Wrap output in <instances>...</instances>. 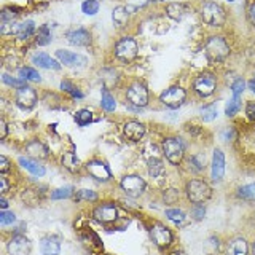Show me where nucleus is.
Masks as SVG:
<instances>
[{
    "label": "nucleus",
    "instance_id": "obj_3",
    "mask_svg": "<svg viewBox=\"0 0 255 255\" xmlns=\"http://www.w3.org/2000/svg\"><path fill=\"white\" fill-rule=\"evenodd\" d=\"M185 191H187V198L195 204L206 203L212 195V190L209 187V183L204 182V180H199V179L190 180L187 183Z\"/></svg>",
    "mask_w": 255,
    "mask_h": 255
},
{
    "label": "nucleus",
    "instance_id": "obj_9",
    "mask_svg": "<svg viewBox=\"0 0 255 255\" xmlns=\"http://www.w3.org/2000/svg\"><path fill=\"white\" fill-rule=\"evenodd\" d=\"M122 188L123 191L128 195V196H140L143 193V190H145V180L139 175H126V177L122 179Z\"/></svg>",
    "mask_w": 255,
    "mask_h": 255
},
{
    "label": "nucleus",
    "instance_id": "obj_37",
    "mask_svg": "<svg viewBox=\"0 0 255 255\" xmlns=\"http://www.w3.org/2000/svg\"><path fill=\"white\" fill-rule=\"evenodd\" d=\"M82 11L88 16H94L99 11V2L98 0H85L82 3Z\"/></svg>",
    "mask_w": 255,
    "mask_h": 255
},
{
    "label": "nucleus",
    "instance_id": "obj_31",
    "mask_svg": "<svg viewBox=\"0 0 255 255\" xmlns=\"http://www.w3.org/2000/svg\"><path fill=\"white\" fill-rule=\"evenodd\" d=\"M19 75L21 78L26 82V80H29V82H40L42 80V77H40L38 70H35L34 67H21L19 69Z\"/></svg>",
    "mask_w": 255,
    "mask_h": 255
},
{
    "label": "nucleus",
    "instance_id": "obj_25",
    "mask_svg": "<svg viewBox=\"0 0 255 255\" xmlns=\"http://www.w3.org/2000/svg\"><path fill=\"white\" fill-rule=\"evenodd\" d=\"M26 151L34 158H46L48 156V148L43 142L40 140H32L26 145Z\"/></svg>",
    "mask_w": 255,
    "mask_h": 255
},
{
    "label": "nucleus",
    "instance_id": "obj_6",
    "mask_svg": "<svg viewBox=\"0 0 255 255\" xmlns=\"http://www.w3.org/2000/svg\"><path fill=\"white\" fill-rule=\"evenodd\" d=\"M185 98H187V93L183 90L182 86H171L164 90L159 96V101H161L163 106H166L167 109H179L183 102H185Z\"/></svg>",
    "mask_w": 255,
    "mask_h": 255
},
{
    "label": "nucleus",
    "instance_id": "obj_36",
    "mask_svg": "<svg viewBox=\"0 0 255 255\" xmlns=\"http://www.w3.org/2000/svg\"><path fill=\"white\" fill-rule=\"evenodd\" d=\"M166 217L174 222L175 225H183L185 223V214L179 209H166Z\"/></svg>",
    "mask_w": 255,
    "mask_h": 255
},
{
    "label": "nucleus",
    "instance_id": "obj_27",
    "mask_svg": "<svg viewBox=\"0 0 255 255\" xmlns=\"http://www.w3.org/2000/svg\"><path fill=\"white\" fill-rule=\"evenodd\" d=\"M62 166L66 167L67 171L75 172V171L80 169V159L77 158L75 153H72V151H67V153L62 155Z\"/></svg>",
    "mask_w": 255,
    "mask_h": 255
},
{
    "label": "nucleus",
    "instance_id": "obj_8",
    "mask_svg": "<svg viewBox=\"0 0 255 255\" xmlns=\"http://www.w3.org/2000/svg\"><path fill=\"white\" fill-rule=\"evenodd\" d=\"M195 93L201 98H209L215 93V88H217V78L212 74H201L195 78L193 82Z\"/></svg>",
    "mask_w": 255,
    "mask_h": 255
},
{
    "label": "nucleus",
    "instance_id": "obj_46",
    "mask_svg": "<svg viewBox=\"0 0 255 255\" xmlns=\"http://www.w3.org/2000/svg\"><path fill=\"white\" fill-rule=\"evenodd\" d=\"M16 16H18V13H14L10 8H5L2 11V22H14Z\"/></svg>",
    "mask_w": 255,
    "mask_h": 255
},
{
    "label": "nucleus",
    "instance_id": "obj_11",
    "mask_svg": "<svg viewBox=\"0 0 255 255\" xmlns=\"http://www.w3.org/2000/svg\"><path fill=\"white\" fill-rule=\"evenodd\" d=\"M37 91L30 86H22L16 93V106L22 110H30L35 107L37 104Z\"/></svg>",
    "mask_w": 255,
    "mask_h": 255
},
{
    "label": "nucleus",
    "instance_id": "obj_21",
    "mask_svg": "<svg viewBox=\"0 0 255 255\" xmlns=\"http://www.w3.org/2000/svg\"><path fill=\"white\" fill-rule=\"evenodd\" d=\"M227 255H249V246L244 238H235L228 243Z\"/></svg>",
    "mask_w": 255,
    "mask_h": 255
},
{
    "label": "nucleus",
    "instance_id": "obj_23",
    "mask_svg": "<svg viewBox=\"0 0 255 255\" xmlns=\"http://www.w3.org/2000/svg\"><path fill=\"white\" fill-rule=\"evenodd\" d=\"M40 252L43 255H59L61 244L58 239H54V238H43L42 241H40Z\"/></svg>",
    "mask_w": 255,
    "mask_h": 255
},
{
    "label": "nucleus",
    "instance_id": "obj_14",
    "mask_svg": "<svg viewBox=\"0 0 255 255\" xmlns=\"http://www.w3.org/2000/svg\"><path fill=\"white\" fill-rule=\"evenodd\" d=\"M150 235H151V239H153V243L158 247H167L172 243L171 230L167 227H164V225H161V223H156V225L151 227Z\"/></svg>",
    "mask_w": 255,
    "mask_h": 255
},
{
    "label": "nucleus",
    "instance_id": "obj_15",
    "mask_svg": "<svg viewBox=\"0 0 255 255\" xmlns=\"http://www.w3.org/2000/svg\"><path fill=\"white\" fill-rule=\"evenodd\" d=\"M30 241L22 235H16L8 243V254L10 255H29L30 254Z\"/></svg>",
    "mask_w": 255,
    "mask_h": 255
},
{
    "label": "nucleus",
    "instance_id": "obj_35",
    "mask_svg": "<svg viewBox=\"0 0 255 255\" xmlns=\"http://www.w3.org/2000/svg\"><path fill=\"white\" fill-rule=\"evenodd\" d=\"M51 42V32H50V27L43 24V26L38 27V32H37V43L38 45H48Z\"/></svg>",
    "mask_w": 255,
    "mask_h": 255
},
{
    "label": "nucleus",
    "instance_id": "obj_50",
    "mask_svg": "<svg viewBox=\"0 0 255 255\" xmlns=\"http://www.w3.org/2000/svg\"><path fill=\"white\" fill-rule=\"evenodd\" d=\"M0 131H2L0 132V139H5L6 137V123H5L3 118L0 120Z\"/></svg>",
    "mask_w": 255,
    "mask_h": 255
},
{
    "label": "nucleus",
    "instance_id": "obj_29",
    "mask_svg": "<svg viewBox=\"0 0 255 255\" xmlns=\"http://www.w3.org/2000/svg\"><path fill=\"white\" fill-rule=\"evenodd\" d=\"M147 166H148V174L151 177H159L164 172V164L159 158H150Z\"/></svg>",
    "mask_w": 255,
    "mask_h": 255
},
{
    "label": "nucleus",
    "instance_id": "obj_34",
    "mask_svg": "<svg viewBox=\"0 0 255 255\" xmlns=\"http://www.w3.org/2000/svg\"><path fill=\"white\" fill-rule=\"evenodd\" d=\"M75 122L80 125V126H86L93 122V112L88 110V109H82L78 110L75 114Z\"/></svg>",
    "mask_w": 255,
    "mask_h": 255
},
{
    "label": "nucleus",
    "instance_id": "obj_47",
    "mask_svg": "<svg viewBox=\"0 0 255 255\" xmlns=\"http://www.w3.org/2000/svg\"><path fill=\"white\" fill-rule=\"evenodd\" d=\"M246 115H247V118H249V120H254V122H255V102H247Z\"/></svg>",
    "mask_w": 255,
    "mask_h": 255
},
{
    "label": "nucleus",
    "instance_id": "obj_41",
    "mask_svg": "<svg viewBox=\"0 0 255 255\" xmlns=\"http://www.w3.org/2000/svg\"><path fill=\"white\" fill-rule=\"evenodd\" d=\"M244 88H246L244 78H236L235 82H233V85H231V91H233V96L241 98V94L244 93Z\"/></svg>",
    "mask_w": 255,
    "mask_h": 255
},
{
    "label": "nucleus",
    "instance_id": "obj_30",
    "mask_svg": "<svg viewBox=\"0 0 255 255\" xmlns=\"http://www.w3.org/2000/svg\"><path fill=\"white\" fill-rule=\"evenodd\" d=\"M61 90L69 93L72 98H75V99H82L83 98V93L80 91V88H77L74 83L69 82V80H62V82H61Z\"/></svg>",
    "mask_w": 255,
    "mask_h": 255
},
{
    "label": "nucleus",
    "instance_id": "obj_18",
    "mask_svg": "<svg viewBox=\"0 0 255 255\" xmlns=\"http://www.w3.org/2000/svg\"><path fill=\"white\" fill-rule=\"evenodd\" d=\"M145 125H142V123H139V122H128V123H125V126H123V132H125V135L129 140H132V142H137V140H140L143 135H145Z\"/></svg>",
    "mask_w": 255,
    "mask_h": 255
},
{
    "label": "nucleus",
    "instance_id": "obj_33",
    "mask_svg": "<svg viewBox=\"0 0 255 255\" xmlns=\"http://www.w3.org/2000/svg\"><path fill=\"white\" fill-rule=\"evenodd\" d=\"M239 109H241V98H238V96H233L228 102H227V107H225V114L227 117H235Z\"/></svg>",
    "mask_w": 255,
    "mask_h": 255
},
{
    "label": "nucleus",
    "instance_id": "obj_1",
    "mask_svg": "<svg viewBox=\"0 0 255 255\" xmlns=\"http://www.w3.org/2000/svg\"><path fill=\"white\" fill-rule=\"evenodd\" d=\"M204 54L211 64H220L230 56V45L223 37L212 35L204 45Z\"/></svg>",
    "mask_w": 255,
    "mask_h": 255
},
{
    "label": "nucleus",
    "instance_id": "obj_4",
    "mask_svg": "<svg viewBox=\"0 0 255 255\" xmlns=\"http://www.w3.org/2000/svg\"><path fill=\"white\" fill-rule=\"evenodd\" d=\"M137 51H139L137 42H135L132 37H123V38H120L118 42L115 43V48H114L115 56H117L120 61H123V62L132 61L135 56H137Z\"/></svg>",
    "mask_w": 255,
    "mask_h": 255
},
{
    "label": "nucleus",
    "instance_id": "obj_51",
    "mask_svg": "<svg viewBox=\"0 0 255 255\" xmlns=\"http://www.w3.org/2000/svg\"><path fill=\"white\" fill-rule=\"evenodd\" d=\"M0 183H2V190H0V191H2V193L5 195L6 191H8V182H6L5 175H2V177H0Z\"/></svg>",
    "mask_w": 255,
    "mask_h": 255
},
{
    "label": "nucleus",
    "instance_id": "obj_28",
    "mask_svg": "<svg viewBox=\"0 0 255 255\" xmlns=\"http://www.w3.org/2000/svg\"><path fill=\"white\" fill-rule=\"evenodd\" d=\"M35 32V22L34 21H24L19 24V29H18V38L21 40H27L30 35H34Z\"/></svg>",
    "mask_w": 255,
    "mask_h": 255
},
{
    "label": "nucleus",
    "instance_id": "obj_19",
    "mask_svg": "<svg viewBox=\"0 0 255 255\" xmlns=\"http://www.w3.org/2000/svg\"><path fill=\"white\" fill-rule=\"evenodd\" d=\"M32 62H34L35 66L46 69V70H59L61 69V62L58 59L51 58V56L46 53H35L32 56Z\"/></svg>",
    "mask_w": 255,
    "mask_h": 255
},
{
    "label": "nucleus",
    "instance_id": "obj_53",
    "mask_svg": "<svg viewBox=\"0 0 255 255\" xmlns=\"http://www.w3.org/2000/svg\"><path fill=\"white\" fill-rule=\"evenodd\" d=\"M247 86H249V90H251L252 93H255V78L249 80V83H247Z\"/></svg>",
    "mask_w": 255,
    "mask_h": 255
},
{
    "label": "nucleus",
    "instance_id": "obj_40",
    "mask_svg": "<svg viewBox=\"0 0 255 255\" xmlns=\"http://www.w3.org/2000/svg\"><path fill=\"white\" fill-rule=\"evenodd\" d=\"M72 193H74V188H72V187H64V188L54 190L53 193H51V198L53 199H66V198H70Z\"/></svg>",
    "mask_w": 255,
    "mask_h": 255
},
{
    "label": "nucleus",
    "instance_id": "obj_45",
    "mask_svg": "<svg viewBox=\"0 0 255 255\" xmlns=\"http://www.w3.org/2000/svg\"><path fill=\"white\" fill-rule=\"evenodd\" d=\"M191 214H193V219L195 220H201L204 215H206V209L203 204H195L193 209H191Z\"/></svg>",
    "mask_w": 255,
    "mask_h": 255
},
{
    "label": "nucleus",
    "instance_id": "obj_20",
    "mask_svg": "<svg viewBox=\"0 0 255 255\" xmlns=\"http://www.w3.org/2000/svg\"><path fill=\"white\" fill-rule=\"evenodd\" d=\"M134 10L132 6H117L114 11H112V19L117 27H125L128 21H129V14Z\"/></svg>",
    "mask_w": 255,
    "mask_h": 255
},
{
    "label": "nucleus",
    "instance_id": "obj_52",
    "mask_svg": "<svg viewBox=\"0 0 255 255\" xmlns=\"http://www.w3.org/2000/svg\"><path fill=\"white\" fill-rule=\"evenodd\" d=\"M32 2H34L37 6H43V5H48L51 2V0H32Z\"/></svg>",
    "mask_w": 255,
    "mask_h": 255
},
{
    "label": "nucleus",
    "instance_id": "obj_17",
    "mask_svg": "<svg viewBox=\"0 0 255 255\" xmlns=\"http://www.w3.org/2000/svg\"><path fill=\"white\" fill-rule=\"evenodd\" d=\"M223 175H225V155L222 150L215 148L212 156V180L220 182Z\"/></svg>",
    "mask_w": 255,
    "mask_h": 255
},
{
    "label": "nucleus",
    "instance_id": "obj_49",
    "mask_svg": "<svg viewBox=\"0 0 255 255\" xmlns=\"http://www.w3.org/2000/svg\"><path fill=\"white\" fill-rule=\"evenodd\" d=\"M8 169H10V163H8V159L5 155L0 156V171H2V174H5Z\"/></svg>",
    "mask_w": 255,
    "mask_h": 255
},
{
    "label": "nucleus",
    "instance_id": "obj_13",
    "mask_svg": "<svg viewBox=\"0 0 255 255\" xmlns=\"http://www.w3.org/2000/svg\"><path fill=\"white\" fill-rule=\"evenodd\" d=\"M86 169L90 172L91 177H94L96 180L107 182L112 179V172L109 169V166L104 161H101V159H91V161L86 164Z\"/></svg>",
    "mask_w": 255,
    "mask_h": 255
},
{
    "label": "nucleus",
    "instance_id": "obj_7",
    "mask_svg": "<svg viewBox=\"0 0 255 255\" xmlns=\"http://www.w3.org/2000/svg\"><path fill=\"white\" fill-rule=\"evenodd\" d=\"M126 99L129 101L131 106L135 107H145L148 104V91L143 83L140 82H134L129 88L126 90Z\"/></svg>",
    "mask_w": 255,
    "mask_h": 255
},
{
    "label": "nucleus",
    "instance_id": "obj_55",
    "mask_svg": "<svg viewBox=\"0 0 255 255\" xmlns=\"http://www.w3.org/2000/svg\"><path fill=\"white\" fill-rule=\"evenodd\" d=\"M171 255H187V254H185V252H182V251H174Z\"/></svg>",
    "mask_w": 255,
    "mask_h": 255
},
{
    "label": "nucleus",
    "instance_id": "obj_44",
    "mask_svg": "<svg viewBox=\"0 0 255 255\" xmlns=\"http://www.w3.org/2000/svg\"><path fill=\"white\" fill-rule=\"evenodd\" d=\"M14 220H16V215L13 212L2 211V214H0V223H2L3 227L10 225V223H14Z\"/></svg>",
    "mask_w": 255,
    "mask_h": 255
},
{
    "label": "nucleus",
    "instance_id": "obj_32",
    "mask_svg": "<svg viewBox=\"0 0 255 255\" xmlns=\"http://www.w3.org/2000/svg\"><path fill=\"white\" fill-rule=\"evenodd\" d=\"M238 196L246 201H255V183H249L238 190Z\"/></svg>",
    "mask_w": 255,
    "mask_h": 255
},
{
    "label": "nucleus",
    "instance_id": "obj_43",
    "mask_svg": "<svg viewBox=\"0 0 255 255\" xmlns=\"http://www.w3.org/2000/svg\"><path fill=\"white\" fill-rule=\"evenodd\" d=\"M77 199H85V201H96L98 199V193L93 190H80L77 193Z\"/></svg>",
    "mask_w": 255,
    "mask_h": 255
},
{
    "label": "nucleus",
    "instance_id": "obj_10",
    "mask_svg": "<svg viewBox=\"0 0 255 255\" xmlns=\"http://www.w3.org/2000/svg\"><path fill=\"white\" fill-rule=\"evenodd\" d=\"M93 219L99 223H112L118 219V209L115 204L104 203L93 211Z\"/></svg>",
    "mask_w": 255,
    "mask_h": 255
},
{
    "label": "nucleus",
    "instance_id": "obj_39",
    "mask_svg": "<svg viewBox=\"0 0 255 255\" xmlns=\"http://www.w3.org/2000/svg\"><path fill=\"white\" fill-rule=\"evenodd\" d=\"M201 118L204 122H212V120L217 118V107L211 104V106H204L201 109Z\"/></svg>",
    "mask_w": 255,
    "mask_h": 255
},
{
    "label": "nucleus",
    "instance_id": "obj_2",
    "mask_svg": "<svg viewBox=\"0 0 255 255\" xmlns=\"http://www.w3.org/2000/svg\"><path fill=\"white\" fill-rule=\"evenodd\" d=\"M199 14H201L203 22L207 24L209 27H222L227 21L225 8L217 2H212V0L203 3L201 10H199Z\"/></svg>",
    "mask_w": 255,
    "mask_h": 255
},
{
    "label": "nucleus",
    "instance_id": "obj_12",
    "mask_svg": "<svg viewBox=\"0 0 255 255\" xmlns=\"http://www.w3.org/2000/svg\"><path fill=\"white\" fill-rule=\"evenodd\" d=\"M56 59H58L61 64H64L66 67H85L88 64V59L85 58V56L67 51V50L56 51Z\"/></svg>",
    "mask_w": 255,
    "mask_h": 255
},
{
    "label": "nucleus",
    "instance_id": "obj_42",
    "mask_svg": "<svg viewBox=\"0 0 255 255\" xmlns=\"http://www.w3.org/2000/svg\"><path fill=\"white\" fill-rule=\"evenodd\" d=\"M2 82L5 83V85H8V86H14V88H22V86H26L24 85V80L21 78V80H18V78H13V77H10L8 74H3L2 75Z\"/></svg>",
    "mask_w": 255,
    "mask_h": 255
},
{
    "label": "nucleus",
    "instance_id": "obj_5",
    "mask_svg": "<svg viewBox=\"0 0 255 255\" xmlns=\"http://www.w3.org/2000/svg\"><path fill=\"white\" fill-rule=\"evenodd\" d=\"M163 153L172 164H179L185 153V143L179 137H167L163 142Z\"/></svg>",
    "mask_w": 255,
    "mask_h": 255
},
{
    "label": "nucleus",
    "instance_id": "obj_54",
    "mask_svg": "<svg viewBox=\"0 0 255 255\" xmlns=\"http://www.w3.org/2000/svg\"><path fill=\"white\" fill-rule=\"evenodd\" d=\"M0 206H2V209H3V211H6L8 203H6V199H5V198H2V201H0Z\"/></svg>",
    "mask_w": 255,
    "mask_h": 255
},
{
    "label": "nucleus",
    "instance_id": "obj_38",
    "mask_svg": "<svg viewBox=\"0 0 255 255\" xmlns=\"http://www.w3.org/2000/svg\"><path fill=\"white\" fill-rule=\"evenodd\" d=\"M190 164H193V169L196 172H201L206 166V155L204 153H196L190 158Z\"/></svg>",
    "mask_w": 255,
    "mask_h": 255
},
{
    "label": "nucleus",
    "instance_id": "obj_24",
    "mask_svg": "<svg viewBox=\"0 0 255 255\" xmlns=\"http://www.w3.org/2000/svg\"><path fill=\"white\" fill-rule=\"evenodd\" d=\"M166 13L171 19L180 21V19H183V16L187 14V5L180 3V2H172L166 6Z\"/></svg>",
    "mask_w": 255,
    "mask_h": 255
},
{
    "label": "nucleus",
    "instance_id": "obj_58",
    "mask_svg": "<svg viewBox=\"0 0 255 255\" xmlns=\"http://www.w3.org/2000/svg\"><path fill=\"white\" fill-rule=\"evenodd\" d=\"M228 2H235V0H228Z\"/></svg>",
    "mask_w": 255,
    "mask_h": 255
},
{
    "label": "nucleus",
    "instance_id": "obj_48",
    "mask_svg": "<svg viewBox=\"0 0 255 255\" xmlns=\"http://www.w3.org/2000/svg\"><path fill=\"white\" fill-rule=\"evenodd\" d=\"M247 18H249V21H251V24L255 27V0L251 3V6H249V10H247Z\"/></svg>",
    "mask_w": 255,
    "mask_h": 255
},
{
    "label": "nucleus",
    "instance_id": "obj_22",
    "mask_svg": "<svg viewBox=\"0 0 255 255\" xmlns=\"http://www.w3.org/2000/svg\"><path fill=\"white\" fill-rule=\"evenodd\" d=\"M19 164H21L27 172H30L32 175H35V177H42V175H45V167H43L42 164H40L38 161H35V159L21 156V158H19Z\"/></svg>",
    "mask_w": 255,
    "mask_h": 255
},
{
    "label": "nucleus",
    "instance_id": "obj_26",
    "mask_svg": "<svg viewBox=\"0 0 255 255\" xmlns=\"http://www.w3.org/2000/svg\"><path fill=\"white\" fill-rule=\"evenodd\" d=\"M101 106L107 112H114L117 109V101L114 96L110 94L107 88H102V91H101Z\"/></svg>",
    "mask_w": 255,
    "mask_h": 255
},
{
    "label": "nucleus",
    "instance_id": "obj_56",
    "mask_svg": "<svg viewBox=\"0 0 255 255\" xmlns=\"http://www.w3.org/2000/svg\"><path fill=\"white\" fill-rule=\"evenodd\" d=\"M148 2H151V3H163V2H166V0H148Z\"/></svg>",
    "mask_w": 255,
    "mask_h": 255
},
{
    "label": "nucleus",
    "instance_id": "obj_57",
    "mask_svg": "<svg viewBox=\"0 0 255 255\" xmlns=\"http://www.w3.org/2000/svg\"><path fill=\"white\" fill-rule=\"evenodd\" d=\"M254 255H255V243H254Z\"/></svg>",
    "mask_w": 255,
    "mask_h": 255
},
{
    "label": "nucleus",
    "instance_id": "obj_16",
    "mask_svg": "<svg viewBox=\"0 0 255 255\" xmlns=\"http://www.w3.org/2000/svg\"><path fill=\"white\" fill-rule=\"evenodd\" d=\"M66 37L69 40V43L75 45V46H88V45H91V42H93L91 34L86 29H83V27L69 30L67 34H66Z\"/></svg>",
    "mask_w": 255,
    "mask_h": 255
}]
</instances>
